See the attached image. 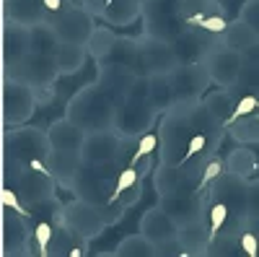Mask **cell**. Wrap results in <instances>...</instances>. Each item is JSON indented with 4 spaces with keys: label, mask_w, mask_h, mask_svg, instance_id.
<instances>
[{
    "label": "cell",
    "mask_w": 259,
    "mask_h": 257,
    "mask_svg": "<svg viewBox=\"0 0 259 257\" xmlns=\"http://www.w3.org/2000/svg\"><path fill=\"white\" fill-rule=\"evenodd\" d=\"M117 104L106 96L96 83H85L65 101V117L78 125L83 133H99L114 127Z\"/></svg>",
    "instance_id": "cell-1"
},
{
    "label": "cell",
    "mask_w": 259,
    "mask_h": 257,
    "mask_svg": "<svg viewBox=\"0 0 259 257\" xmlns=\"http://www.w3.org/2000/svg\"><path fill=\"white\" fill-rule=\"evenodd\" d=\"M158 164H182L184 151L194 135L187 106L174 104L158 117Z\"/></svg>",
    "instance_id": "cell-2"
},
{
    "label": "cell",
    "mask_w": 259,
    "mask_h": 257,
    "mask_svg": "<svg viewBox=\"0 0 259 257\" xmlns=\"http://www.w3.org/2000/svg\"><path fill=\"white\" fill-rule=\"evenodd\" d=\"M45 101V94L31 89L29 83L3 78V83H0V125H3V130L26 125Z\"/></svg>",
    "instance_id": "cell-3"
},
{
    "label": "cell",
    "mask_w": 259,
    "mask_h": 257,
    "mask_svg": "<svg viewBox=\"0 0 259 257\" xmlns=\"http://www.w3.org/2000/svg\"><path fill=\"white\" fill-rule=\"evenodd\" d=\"M50 138H47V127H36V125H18L3 130V140H0V154L11 156L21 166H34V164H45L50 154Z\"/></svg>",
    "instance_id": "cell-4"
},
{
    "label": "cell",
    "mask_w": 259,
    "mask_h": 257,
    "mask_svg": "<svg viewBox=\"0 0 259 257\" xmlns=\"http://www.w3.org/2000/svg\"><path fill=\"white\" fill-rule=\"evenodd\" d=\"M57 221L85 244L94 242L96 237H101V231L109 226V218H106V213L99 205L83 200V198H75V195L70 203H62Z\"/></svg>",
    "instance_id": "cell-5"
},
{
    "label": "cell",
    "mask_w": 259,
    "mask_h": 257,
    "mask_svg": "<svg viewBox=\"0 0 259 257\" xmlns=\"http://www.w3.org/2000/svg\"><path fill=\"white\" fill-rule=\"evenodd\" d=\"M112 164L106 166H89L83 164V169L78 171V177L73 182V195L75 198H83L94 205H99L106 218H109V226H114V216L109 213V198H112V190H114V174H112Z\"/></svg>",
    "instance_id": "cell-6"
},
{
    "label": "cell",
    "mask_w": 259,
    "mask_h": 257,
    "mask_svg": "<svg viewBox=\"0 0 259 257\" xmlns=\"http://www.w3.org/2000/svg\"><path fill=\"white\" fill-rule=\"evenodd\" d=\"M3 78H16L21 83H29L31 89L41 91L45 99H50L55 94V83L60 78V70H57V62H55V55H36V52H29L21 62L11 70L3 73Z\"/></svg>",
    "instance_id": "cell-7"
},
{
    "label": "cell",
    "mask_w": 259,
    "mask_h": 257,
    "mask_svg": "<svg viewBox=\"0 0 259 257\" xmlns=\"http://www.w3.org/2000/svg\"><path fill=\"white\" fill-rule=\"evenodd\" d=\"M158 117L161 115L145 99H122L114 109V130L124 140L135 143L158 125Z\"/></svg>",
    "instance_id": "cell-8"
},
{
    "label": "cell",
    "mask_w": 259,
    "mask_h": 257,
    "mask_svg": "<svg viewBox=\"0 0 259 257\" xmlns=\"http://www.w3.org/2000/svg\"><path fill=\"white\" fill-rule=\"evenodd\" d=\"M179 3L182 0H143V13H140L143 34L171 42L179 31H184L187 26L179 18Z\"/></svg>",
    "instance_id": "cell-9"
},
{
    "label": "cell",
    "mask_w": 259,
    "mask_h": 257,
    "mask_svg": "<svg viewBox=\"0 0 259 257\" xmlns=\"http://www.w3.org/2000/svg\"><path fill=\"white\" fill-rule=\"evenodd\" d=\"M168 83H171V94H174V104H179V106H189V104L202 101V96L212 86L205 62L177 65L168 73Z\"/></svg>",
    "instance_id": "cell-10"
},
{
    "label": "cell",
    "mask_w": 259,
    "mask_h": 257,
    "mask_svg": "<svg viewBox=\"0 0 259 257\" xmlns=\"http://www.w3.org/2000/svg\"><path fill=\"white\" fill-rule=\"evenodd\" d=\"M47 24L55 29L60 42H75V45H85L96 26V18L83 11L80 3H65L57 13H50Z\"/></svg>",
    "instance_id": "cell-11"
},
{
    "label": "cell",
    "mask_w": 259,
    "mask_h": 257,
    "mask_svg": "<svg viewBox=\"0 0 259 257\" xmlns=\"http://www.w3.org/2000/svg\"><path fill=\"white\" fill-rule=\"evenodd\" d=\"M16 192L34 213L36 208L57 200V182L52 179L47 166H24L16 179Z\"/></svg>",
    "instance_id": "cell-12"
},
{
    "label": "cell",
    "mask_w": 259,
    "mask_h": 257,
    "mask_svg": "<svg viewBox=\"0 0 259 257\" xmlns=\"http://www.w3.org/2000/svg\"><path fill=\"white\" fill-rule=\"evenodd\" d=\"M138 73L140 76H156V73H171L179 62L168 39H158L150 34H138Z\"/></svg>",
    "instance_id": "cell-13"
},
{
    "label": "cell",
    "mask_w": 259,
    "mask_h": 257,
    "mask_svg": "<svg viewBox=\"0 0 259 257\" xmlns=\"http://www.w3.org/2000/svg\"><path fill=\"white\" fill-rule=\"evenodd\" d=\"M130 140H124L114 127L112 130H99V133H85V140L80 145V159L89 166H106L117 164L124 154Z\"/></svg>",
    "instance_id": "cell-14"
},
{
    "label": "cell",
    "mask_w": 259,
    "mask_h": 257,
    "mask_svg": "<svg viewBox=\"0 0 259 257\" xmlns=\"http://www.w3.org/2000/svg\"><path fill=\"white\" fill-rule=\"evenodd\" d=\"M246 182L249 179H241V177L231 174V171H223V174L202 192V198H205V203H210V200L226 203L228 210H231V218L236 224H246Z\"/></svg>",
    "instance_id": "cell-15"
},
{
    "label": "cell",
    "mask_w": 259,
    "mask_h": 257,
    "mask_svg": "<svg viewBox=\"0 0 259 257\" xmlns=\"http://www.w3.org/2000/svg\"><path fill=\"white\" fill-rule=\"evenodd\" d=\"M29 221L16 210H0V254H31L34 229H29Z\"/></svg>",
    "instance_id": "cell-16"
},
{
    "label": "cell",
    "mask_w": 259,
    "mask_h": 257,
    "mask_svg": "<svg viewBox=\"0 0 259 257\" xmlns=\"http://www.w3.org/2000/svg\"><path fill=\"white\" fill-rule=\"evenodd\" d=\"M215 45H221L218 34H210V31L194 29V26H187L184 31H179L174 39H171V47H174V55H177L179 65L202 62Z\"/></svg>",
    "instance_id": "cell-17"
},
{
    "label": "cell",
    "mask_w": 259,
    "mask_h": 257,
    "mask_svg": "<svg viewBox=\"0 0 259 257\" xmlns=\"http://www.w3.org/2000/svg\"><path fill=\"white\" fill-rule=\"evenodd\" d=\"M202 62L207 68V76H210L212 86H218V89H231V86L239 81V73L244 68V55L233 52L223 45H215Z\"/></svg>",
    "instance_id": "cell-18"
},
{
    "label": "cell",
    "mask_w": 259,
    "mask_h": 257,
    "mask_svg": "<svg viewBox=\"0 0 259 257\" xmlns=\"http://www.w3.org/2000/svg\"><path fill=\"white\" fill-rule=\"evenodd\" d=\"M31 52L29 45V26L13 24V21H0V68L11 70L16 62H21Z\"/></svg>",
    "instance_id": "cell-19"
},
{
    "label": "cell",
    "mask_w": 259,
    "mask_h": 257,
    "mask_svg": "<svg viewBox=\"0 0 259 257\" xmlns=\"http://www.w3.org/2000/svg\"><path fill=\"white\" fill-rule=\"evenodd\" d=\"M45 166L62 190H73V182L78 177V171L83 169L80 151H62V148H50V154L45 159Z\"/></svg>",
    "instance_id": "cell-20"
},
{
    "label": "cell",
    "mask_w": 259,
    "mask_h": 257,
    "mask_svg": "<svg viewBox=\"0 0 259 257\" xmlns=\"http://www.w3.org/2000/svg\"><path fill=\"white\" fill-rule=\"evenodd\" d=\"M177 242L182 244V257H197V254H210L212 234L207 226V218H194L189 224L177 226Z\"/></svg>",
    "instance_id": "cell-21"
},
{
    "label": "cell",
    "mask_w": 259,
    "mask_h": 257,
    "mask_svg": "<svg viewBox=\"0 0 259 257\" xmlns=\"http://www.w3.org/2000/svg\"><path fill=\"white\" fill-rule=\"evenodd\" d=\"M138 229H140L143 237H148L153 244H163V242H168V239L177 237V221L171 218L158 203H156L153 208H148L143 216H140Z\"/></svg>",
    "instance_id": "cell-22"
},
{
    "label": "cell",
    "mask_w": 259,
    "mask_h": 257,
    "mask_svg": "<svg viewBox=\"0 0 259 257\" xmlns=\"http://www.w3.org/2000/svg\"><path fill=\"white\" fill-rule=\"evenodd\" d=\"M158 205L177 221V226L189 224V221H194V218H202V216H205V198L197 195V192H189V195L158 198Z\"/></svg>",
    "instance_id": "cell-23"
},
{
    "label": "cell",
    "mask_w": 259,
    "mask_h": 257,
    "mask_svg": "<svg viewBox=\"0 0 259 257\" xmlns=\"http://www.w3.org/2000/svg\"><path fill=\"white\" fill-rule=\"evenodd\" d=\"M138 73L133 70H124V68H112V65H96V78L94 83L99 86V89L109 96L114 104H119L127 91H130V83L135 81Z\"/></svg>",
    "instance_id": "cell-24"
},
{
    "label": "cell",
    "mask_w": 259,
    "mask_h": 257,
    "mask_svg": "<svg viewBox=\"0 0 259 257\" xmlns=\"http://www.w3.org/2000/svg\"><path fill=\"white\" fill-rule=\"evenodd\" d=\"M3 18L21 26H34L50 18V11L41 0H0Z\"/></svg>",
    "instance_id": "cell-25"
},
{
    "label": "cell",
    "mask_w": 259,
    "mask_h": 257,
    "mask_svg": "<svg viewBox=\"0 0 259 257\" xmlns=\"http://www.w3.org/2000/svg\"><path fill=\"white\" fill-rule=\"evenodd\" d=\"M47 138L52 148H62V151H80V145L85 140V133L78 125H73L68 117L52 120L47 125Z\"/></svg>",
    "instance_id": "cell-26"
},
{
    "label": "cell",
    "mask_w": 259,
    "mask_h": 257,
    "mask_svg": "<svg viewBox=\"0 0 259 257\" xmlns=\"http://www.w3.org/2000/svg\"><path fill=\"white\" fill-rule=\"evenodd\" d=\"M96 65H112V68H124V70L138 73V42H135V36H119L117 34L112 50Z\"/></svg>",
    "instance_id": "cell-27"
},
{
    "label": "cell",
    "mask_w": 259,
    "mask_h": 257,
    "mask_svg": "<svg viewBox=\"0 0 259 257\" xmlns=\"http://www.w3.org/2000/svg\"><path fill=\"white\" fill-rule=\"evenodd\" d=\"M140 13H143V0H109L99 21L117 29V26H130L135 21H140Z\"/></svg>",
    "instance_id": "cell-28"
},
{
    "label": "cell",
    "mask_w": 259,
    "mask_h": 257,
    "mask_svg": "<svg viewBox=\"0 0 259 257\" xmlns=\"http://www.w3.org/2000/svg\"><path fill=\"white\" fill-rule=\"evenodd\" d=\"M223 164H226V171L231 174L241 177V179H251L256 177L259 171V156L251 145H236L223 156Z\"/></svg>",
    "instance_id": "cell-29"
},
{
    "label": "cell",
    "mask_w": 259,
    "mask_h": 257,
    "mask_svg": "<svg viewBox=\"0 0 259 257\" xmlns=\"http://www.w3.org/2000/svg\"><path fill=\"white\" fill-rule=\"evenodd\" d=\"M85 60H89V50L85 45H75V42H60L55 50V62L60 76H78L85 68Z\"/></svg>",
    "instance_id": "cell-30"
},
{
    "label": "cell",
    "mask_w": 259,
    "mask_h": 257,
    "mask_svg": "<svg viewBox=\"0 0 259 257\" xmlns=\"http://www.w3.org/2000/svg\"><path fill=\"white\" fill-rule=\"evenodd\" d=\"M254 42H259L256 31H254L249 24H244L241 18L228 21L226 31L221 34V45H223V47H228V50H233V52H241V55L254 45Z\"/></svg>",
    "instance_id": "cell-31"
},
{
    "label": "cell",
    "mask_w": 259,
    "mask_h": 257,
    "mask_svg": "<svg viewBox=\"0 0 259 257\" xmlns=\"http://www.w3.org/2000/svg\"><path fill=\"white\" fill-rule=\"evenodd\" d=\"M145 101L153 106L158 115H163L166 109H171V106H174V94H171L168 73L148 76V96H145Z\"/></svg>",
    "instance_id": "cell-32"
},
{
    "label": "cell",
    "mask_w": 259,
    "mask_h": 257,
    "mask_svg": "<svg viewBox=\"0 0 259 257\" xmlns=\"http://www.w3.org/2000/svg\"><path fill=\"white\" fill-rule=\"evenodd\" d=\"M226 135L236 145H259V112L228 122L226 125Z\"/></svg>",
    "instance_id": "cell-33"
},
{
    "label": "cell",
    "mask_w": 259,
    "mask_h": 257,
    "mask_svg": "<svg viewBox=\"0 0 259 257\" xmlns=\"http://www.w3.org/2000/svg\"><path fill=\"white\" fill-rule=\"evenodd\" d=\"M202 104L210 109V115L226 127V122L233 115V106H236V94L231 89H218V86H215V91H207L202 96Z\"/></svg>",
    "instance_id": "cell-34"
},
{
    "label": "cell",
    "mask_w": 259,
    "mask_h": 257,
    "mask_svg": "<svg viewBox=\"0 0 259 257\" xmlns=\"http://www.w3.org/2000/svg\"><path fill=\"white\" fill-rule=\"evenodd\" d=\"M112 257H156V244L138 231V234H130V237H124V239L112 249Z\"/></svg>",
    "instance_id": "cell-35"
},
{
    "label": "cell",
    "mask_w": 259,
    "mask_h": 257,
    "mask_svg": "<svg viewBox=\"0 0 259 257\" xmlns=\"http://www.w3.org/2000/svg\"><path fill=\"white\" fill-rule=\"evenodd\" d=\"M114 39H117V34H114V29H112V26H106V24H96V26H94V31H91V36H89V42H85L89 57H91L94 62H101V60L106 57V52L112 50Z\"/></svg>",
    "instance_id": "cell-36"
},
{
    "label": "cell",
    "mask_w": 259,
    "mask_h": 257,
    "mask_svg": "<svg viewBox=\"0 0 259 257\" xmlns=\"http://www.w3.org/2000/svg\"><path fill=\"white\" fill-rule=\"evenodd\" d=\"M29 45H31V52L36 55H55L60 39L47 21H41V24L29 26Z\"/></svg>",
    "instance_id": "cell-37"
},
{
    "label": "cell",
    "mask_w": 259,
    "mask_h": 257,
    "mask_svg": "<svg viewBox=\"0 0 259 257\" xmlns=\"http://www.w3.org/2000/svg\"><path fill=\"white\" fill-rule=\"evenodd\" d=\"M231 91H241V96L244 94L259 96V65H254V62H244V68L239 73V81L231 86Z\"/></svg>",
    "instance_id": "cell-38"
},
{
    "label": "cell",
    "mask_w": 259,
    "mask_h": 257,
    "mask_svg": "<svg viewBox=\"0 0 259 257\" xmlns=\"http://www.w3.org/2000/svg\"><path fill=\"white\" fill-rule=\"evenodd\" d=\"M223 171H226V164H223V159H221L218 154H215V156L202 166V174H200V182H197V195H202V192H205L215 179H218Z\"/></svg>",
    "instance_id": "cell-39"
},
{
    "label": "cell",
    "mask_w": 259,
    "mask_h": 257,
    "mask_svg": "<svg viewBox=\"0 0 259 257\" xmlns=\"http://www.w3.org/2000/svg\"><path fill=\"white\" fill-rule=\"evenodd\" d=\"M150 154H158V133L156 130H150V133H145L143 138L135 140V151L130 156V166H135L140 159H145Z\"/></svg>",
    "instance_id": "cell-40"
},
{
    "label": "cell",
    "mask_w": 259,
    "mask_h": 257,
    "mask_svg": "<svg viewBox=\"0 0 259 257\" xmlns=\"http://www.w3.org/2000/svg\"><path fill=\"white\" fill-rule=\"evenodd\" d=\"M52 231H55V221H36L34 224V247L45 257H47V249L52 242Z\"/></svg>",
    "instance_id": "cell-41"
},
{
    "label": "cell",
    "mask_w": 259,
    "mask_h": 257,
    "mask_svg": "<svg viewBox=\"0 0 259 257\" xmlns=\"http://www.w3.org/2000/svg\"><path fill=\"white\" fill-rule=\"evenodd\" d=\"M236 242H239V249L246 252L249 257H259V237L246 224H241L239 231H236Z\"/></svg>",
    "instance_id": "cell-42"
},
{
    "label": "cell",
    "mask_w": 259,
    "mask_h": 257,
    "mask_svg": "<svg viewBox=\"0 0 259 257\" xmlns=\"http://www.w3.org/2000/svg\"><path fill=\"white\" fill-rule=\"evenodd\" d=\"M256 104H259V96H254V94H244V96H239V99H236L233 115H231L228 122L239 120V117H246V115H254V112H256ZM228 122H226V125H228Z\"/></svg>",
    "instance_id": "cell-43"
},
{
    "label": "cell",
    "mask_w": 259,
    "mask_h": 257,
    "mask_svg": "<svg viewBox=\"0 0 259 257\" xmlns=\"http://www.w3.org/2000/svg\"><path fill=\"white\" fill-rule=\"evenodd\" d=\"M239 18L249 24L259 36V0H244V6L239 8Z\"/></svg>",
    "instance_id": "cell-44"
},
{
    "label": "cell",
    "mask_w": 259,
    "mask_h": 257,
    "mask_svg": "<svg viewBox=\"0 0 259 257\" xmlns=\"http://www.w3.org/2000/svg\"><path fill=\"white\" fill-rule=\"evenodd\" d=\"M259 216V177L246 182V218Z\"/></svg>",
    "instance_id": "cell-45"
},
{
    "label": "cell",
    "mask_w": 259,
    "mask_h": 257,
    "mask_svg": "<svg viewBox=\"0 0 259 257\" xmlns=\"http://www.w3.org/2000/svg\"><path fill=\"white\" fill-rule=\"evenodd\" d=\"M226 26H228V18H226V16H207L197 29L210 31V34H218V36H221V34L226 31Z\"/></svg>",
    "instance_id": "cell-46"
},
{
    "label": "cell",
    "mask_w": 259,
    "mask_h": 257,
    "mask_svg": "<svg viewBox=\"0 0 259 257\" xmlns=\"http://www.w3.org/2000/svg\"><path fill=\"white\" fill-rule=\"evenodd\" d=\"M106 3H109V0H80V6H83V11L89 13V16H94L96 21L101 18V13H104Z\"/></svg>",
    "instance_id": "cell-47"
},
{
    "label": "cell",
    "mask_w": 259,
    "mask_h": 257,
    "mask_svg": "<svg viewBox=\"0 0 259 257\" xmlns=\"http://www.w3.org/2000/svg\"><path fill=\"white\" fill-rule=\"evenodd\" d=\"M244 62H254V65H259V42H254V45L244 52Z\"/></svg>",
    "instance_id": "cell-48"
},
{
    "label": "cell",
    "mask_w": 259,
    "mask_h": 257,
    "mask_svg": "<svg viewBox=\"0 0 259 257\" xmlns=\"http://www.w3.org/2000/svg\"><path fill=\"white\" fill-rule=\"evenodd\" d=\"M41 3L47 6V11H50V13H57V11L65 6V0H41Z\"/></svg>",
    "instance_id": "cell-49"
},
{
    "label": "cell",
    "mask_w": 259,
    "mask_h": 257,
    "mask_svg": "<svg viewBox=\"0 0 259 257\" xmlns=\"http://www.w3.org/2000/svg\"><path fill=\"white\" fill-rule=\"evenodd\" d=\"M246 226L256 234V237H259V216H251V218H246Z\"/></svg>",
    "instance_id": "cell-50"
},
{
    "label": "cell",
    "mask_w": 259,
    "mask_h": 257,
    "mask_svg": "<svg viewBox=\"0 0 259 257\" xmlns=\"http://www.w3.org/2000/svg\"><path fill=\"white\" fill-rule=\"evenodd\" d=\"M65 3H80V0H65Z\"/></svg>",
    "instance_id": "cell-51"
},
{
    "label": "cell",
    "mask_w": 259,
    "mask_h": 257,
    "mask_svg": "<svg viewBox=\"0 0 259 257\" xmlns=\"http://www.w3.org/2000/svg\"><path fill=\"white\" fill-rule=\"evenodd\" d=\"M256 112H259V104H256Z\"/></svg>",
    "instance_id": "cell-52"
}]
</instances>
